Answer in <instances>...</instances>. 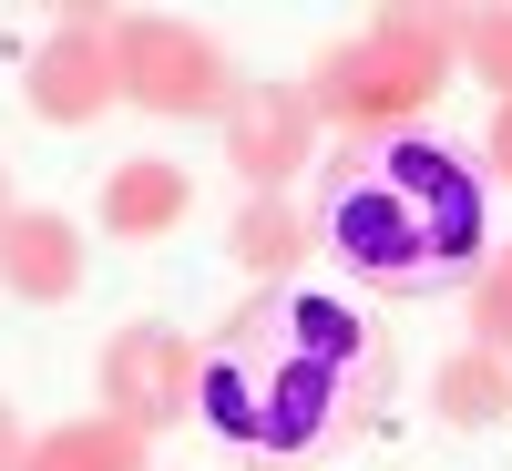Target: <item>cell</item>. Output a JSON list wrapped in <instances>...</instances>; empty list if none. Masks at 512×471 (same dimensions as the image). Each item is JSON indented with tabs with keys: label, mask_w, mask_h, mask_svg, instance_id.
Returning a JSON list of instances; mask_svg holds the SVG:
<instances>
[{
	"label": "cell",
	"mask_w": 512,
	"mask_h": 471,
	"mask_svg": "<svg viewBox=\"0 0 512 471\" xmlns=\"http://www.w3.org/2000/svg\"><path fill=\"white\" fill-rule=\"evenodd\" d=\"M390 400V338L349 297L256 287L195 349V420L236 471H318Z\"/></svg>",
	"instance_id": "1"
},
{
	"label": "cell",
	"mask_w": 512,
	"mask_h": 471,
	"mask_svg": "<svg viewBox=\"0 0 512 471\" xmlns=\"http://www.w3.org/2000/svg\"><path fill=\"white\" fill-rule=\"evenodd\" d=\"M318 236L338 267L379 297H451L492 267V195L482 164L451 154L441 134H369L328 154L318 185Z\"/></svg>",
	"instance_id": "2"
},
{
	"label": "cell",
	"mask_w": 512,
	"mask_h": 471,
	"mask_svg": "<svg viewBox=\"0 0 512 471\" xmlns=\"http://www.w3.org/2000/svg\"><path fill=\"white\" fill-rule=\"evenodd\" d=\"M451 72H461V11H410V0H390L369 31H338L318 41V62H308V113L328 123V134H410L420 113H431L451 93Z\"/></svg>",
	"instance_id": "3"
},
{
	"label": "cell",
	"mask_w": 512,
	"mask_h": 471,
	"mask_svg": "<svg viewBox=\"0 0 512 471\" xmlns=\"http://www.w3.org/2000/svg\"><path fill=\"white\" fill-rule=\"evenodd\" d=\"M113 82H123V103H144L154 123H195V113L226 123V103H236L226 41L175 21V11H123L113 21Z\"/></svg>",
	"instance_id": "4"
},
{
	"label": "cell",
	"mask_w": 512,
	"mask_h": 471,
	"mask_svg": "<svg viewBox=\"0 0 512 471\" xmlns=\"http://www.w3.org/2000/svg\"><path fill=\"white\" fill-rule=\"evenodd\" d=\"M93 379H103V420H123L134 441L175 431V420L195 410V349H185L164 318L113 328V338H103V359H93Z\"/></svg>",
	"instance_id": "5"
},
{
	"label": "cell",
	"mask_w": 512,
	"mask_h": 471,
	"mask_svg": "<svg viewBox=\"0 0 512 471\" xmlns=\"http://www.w3.org/2000/svg\"><path fill=\"white\" fill-rule=\"evenodd\" d=\"M113 21L123 11H62L52 41L21 62V103L41 123L82 134V123H103V103H123V82H113Z\"/></svg>",
	"instance_id": "6"
},
{
	"label": "cell",
	"mask_w": 512,
	"mask_h": 471,
	"mask_svg": "<svg viewBox=\"0 0 512 471\" xmlns=\"http://www.w3.org/2000/svg\"><path fill=\"white\" fill-rule=\"evenodd\" d=\"M328 123L308 113V93L297 82H236L226 103V164L246 175V195H287V175H308Z\"/></svg>",
	"instance_id": "7"
},
{
	"label": "cell",
	"mask_w": 512,
	"mask_h": 471,
	"mask_svg": "<svg viewBox=\"0 0 512 471\" xmlns=\"http://www.w3.org/2000/svg\"><path fill=\"white\" fill-rule=\"evenodd\" d=\"M0 287H11L21 308H62L82 287V226L52 216V205H11V216H0Z\"/></svg>",
	"instance_id": "8"
},
{
	"label": "cell",
	"mask_w": 512,
	"mask_h": 471,
	"mask_svg": "<svg viewBox=\"0 0 512 471\" xmlns=\"http://www.w3.org/2000/svg\"><path fill=\"white\" fill-rule=\"evenodd\" d=\"M185 216H195V175H185V164L134 154V164H113V175H103V236L154 246V236H175Z\"/></svg>",
	"instance_id": "9"
},
{
	"label": "cell",
	"mask_w": 512,
	"mask_h": 471,
	"mask_svg": "<svg viewBox=\"0 0 512 471\" xmlns=\"http://www.w3.org/2000/svg\"><path fill=\"white\" fill-rule=\"evenodd\" d=\"M308 246H318V226H308V205H287V195H246L226 216V256L256 287H287L297 267H308Z\"/></svg>",
	"instance_id": "10"
},
{
	"label": "cell",
	"mask_w": 512,
	"mask_h": 471,
	"mask_svg": "<svg viewBox=\"0 0 512 471\" xmlns=\"http://www.w3.org/2000/svg\"><path fill=\"white\" fill-rule=\"evenodd\" d=\"M431 410L451 420V431H492V420H512V359L492 349H461L431 369Z\"/></svg>",
	"instance_id": "11"
},
{
	"label": "cell",
	"mask_w": 512,
	"mask_h": 471,
	"mask_svg": "<svg viewBox=\"0 0 512 471\" xmlns=\"http://www.w3.org/2000/svg\"><path fill=\"white\" fill-rule=\"evenodd\" d=\"M21 471H144V441L123 431V420H62V431H41Z\"/></svg>",
	"instance_id": "12"
},
{
	"label": "cell",
	"mask_w": 512,
	"mask_h": 471,
	"mask_svg": "<svg viewBox=\"0 0 512 471\" xmlns=\"http://www.w3.org/2000/svg\"><path fill=\"white\" fill-rule=\"evenodd\" d=\"M461 308H472V349H492V359H512V246L492 256V267L461 287Z\"/></svg>",
	"instance_id": "13"
},
{
	"label": "cell",
	"mask_w": 512,
	"mask_h": 471,
	"mask_svg": "<svg viewBox=\"0 0 512 471\" xmlns=\"http://www.w3.org/2000/svg\"><path fill=\"white\" fill-rule=\"evenodd\" d=\"M461 72H482L492 103H512V11H461Z\"/></svg>",
	"instance_id": "14"
},
{
	"label": "cell",
	"mask_w": 512,
	"mask_h": 471,
	"mask_svg": "<svg viewBox=\"0 0 512 471\" xmlns=\"http://www.w3.org/2000/svg\"><path fill=\"white\" fill-rule=\"evenodd\" d=\"M482 164L512 185V103H492V123H482Z\"/></svg>",
	"instance_id": "15"
},
{
	"label": "cell",
	"mask_w": 512,
	"mask_h": 471,
	"mask_svg": "<svg viewBox=\"0 0 512 471\" xmlns=\"http://www.w3.org/2000/svg\"><path fill=\"white\" fill-rule=\"evenodd\" d=\"M31 461V441H21V420H11V400H0V471H21Z\"/></svg>",
	"instance_id": "16"
},
{
	"label": "cell",
	"mask_w": 512,
	"mask_h": 471,
	"mask_svg": "<svg viewBox=\"0 0 512 471\" xmlns=\"http://www.w3.org/2000/svg\"><path fill=\"white\" fill-rule=\"evenodd\" d=\"M0 216H11V175H0Z\"/></svg>",
	"instance_id": "17"
}]
</instances>
